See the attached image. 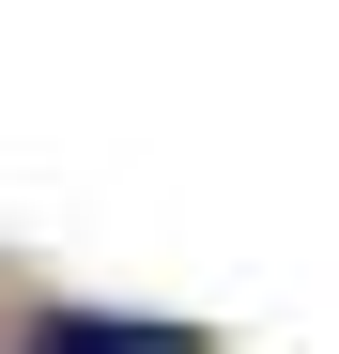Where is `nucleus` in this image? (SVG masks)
<instances>
[{"instance_id": "nucleus-1", "label": "nucleus", "mask_w": 339, "mask_h": 354, "mask_svg": "<svg viewBox=\"0 0 339 354\" xmlns=\"http://www.w3.org/2000/svg\"><path fill=\"white\" fill-rule=\"evenodd\" d=\"M31 354H216L185 324H108V308H62V324H31Z\"/></svg>"}]
</instances>
